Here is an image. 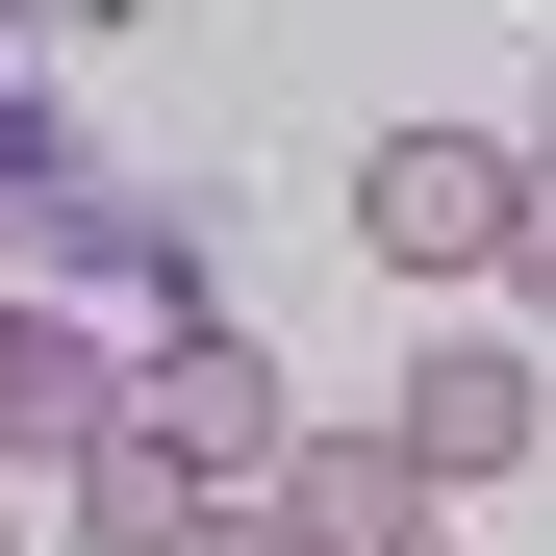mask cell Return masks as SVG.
Instances as JSON below:
<instances>
[{
  "mask_svg": "<svg viewBox=\"0 0 556 556\" xmlns=\"http://www.w3.org/2000/svg\"><path fill=\"white\" fill-rule=\"evenodd\" d=\"M51 506H76V556H228V481H203L152 405H102V430H76V455H51Z\"/></svg>",
  "mask_w": 556,
  "mask_h": 556,
  "instance_id": "obj_1",
  "label": "cell"
},
{
  "mask_svg": "<svg viewBox=\"0 0 556 556\" xmlns=\"http://www.w3.org/2000/svg\"><path fill=\"white\" fill-rule=\"evenodd\" d=\"M506 177H531V152H481V127H380V152H354V228H380V278L506 253Z\"/></svg>",
  "mask_w": 556,
  "mask_h": 556,
  "instance_id": "obj_2",
  "label": "cell"
},
{
  "mask_svg": "<svg viewBox=\"0 0 556 556\" xmlns=\"http://www.w3.org/2000/svg\"><path fill=\"white\" fill-rule=\"evenodd\" d=\"M127 405H152L177 455H203V481H253V455L304 430V405H278V354H253L228 304H203V329H152V354H127Z\"/></svg>",
  "mask_w": 556,
  "mask_h": 556,
  "instance_id": "obj_3",
  "label": "cell"
},
{
  "mask_svg": "<svg viewBox=\"0 0 556 556\" xmlns=\"http://www.w3.org/2000/svg\"><path fill=\"white\" fill-rule=\"evenodd\" d=\"M531 430H556V380H531L506 329H430V354H405V455H430V481H506Z\"/></svg>",
  "mask_w": 556,
  "mask_h": 556,
  "instance_id": "obj_4",
  "label": "cell"
},
{
  "mask_svg": "<svg viewBox=\"0 0 556 556\" xmlns=\"http://www.w3.org/2000/svg\"><path fill=\"white\" fill-rule=\"evenodd\" d=\"M102 405H127V329H76V304H0V481H51Z\"/></svg>",
  "mask_w": 556,
  "mask_h": 556,
  "instance_id": "obj_5",
  "label": "cell"
},
{
  "mask_svg": "<svg viewBox=\"0 0 556 556\" xmlns=\"http://www.w3.org/2000/svg\"><path fill=\"white\" fill-rule=\"evenodd\" d=\"M506 304L556 329V177H506Z\"/></svg>",
  "mask_w": 556,
  "mask_h": 556,
  "instance_id": "obj_6",
  "label": "cell"
},
{
  "mask_svg": "<svg viewBox=\"0 0 556 556\" xmlns=\"http://www.w3.org/2000/svg\"><path fill=\"white\" fill-rule=\"evenodd\" d=\"M405 556H455V531H405Z\"/></svg>",
  "mask_w": 556,
  "mask_h": 556,
  "instance_id": "obj_7",
  "label": "cell"
},
{
  "mask_svg": "<svg viewBox=\"0 0 556 556\" xmlns=\"http://www.w3.org/2000/svg\"><path fill=\"white\" fill-rule=\"evenodd\" d=\"M531 177H556V127H531Z\"/></svg>",
  "mask_w": 556,
  "mask_h": 556,
  "instance_id": "obj_8",
  "label": "cell"
},
{
  "mask_svg": "<svg viewBox=\"0 0 556 556\" xmlns=\"http://www.w3.org/2000/svg\"><path fill=\"white\" fill-rule=\"evenodd\" d=\"M0 556H26V531H0Z\"/></svg>",
  "mask_w": 556,
  "mask_h": 556,
  "instance_id": "obj_9",
  "label": "cell"
}]
</instances>
